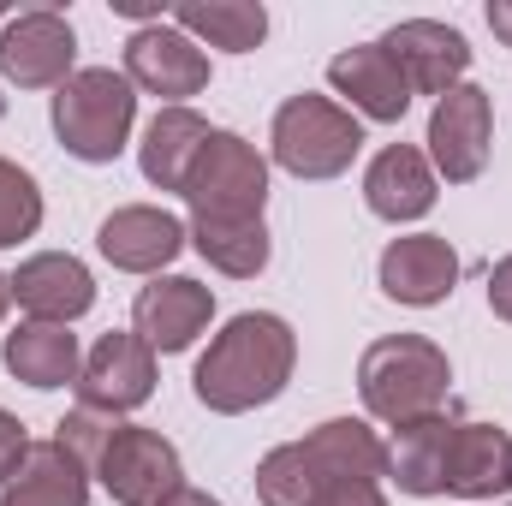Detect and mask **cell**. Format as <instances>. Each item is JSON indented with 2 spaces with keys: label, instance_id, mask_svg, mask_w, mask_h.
I'll return each mask as SVG.
<instances>
[{
  "label": "cell",
  "instance_id": "cell-10",
  "mask_svg": "<svg viewBox=\"0 0 512 506\" xmlns=\"http://www.w3.org/2000/svg\"><path fill=\"white\" fill-rule=\"evenodd\" d=\"M387 60L399 66V78L411 84V96H447V90H459L465 84V72H471V42H465V30H453V24H441V18H405V24H393L382 36Z\"/></svg>",
  "mask_w": 512,
  "mask_h": 506
},
{
  "label": "cell",
  "instance_id": "cell-17",
  "mask_svg": "<svg viewBox=\"0 0 512 506\" xmlns=\"http://www.w3.org/2000/svg\"><path fill=\"white\" fill-rule=\"evenodd\" d=\"M328 84L376 126H399L411 114V84L399 78V66L387 60L382 42H364V48H346L328 60Z\"/></svg>",
  "mask_w": 512,
  "mask_h": 506
},
{
  "label": "cell",
  "instance_id": "cell-26",
  "mask_svg": "<svg viewBox=\"0 0 512 506\" xmlns=\"http://www.w3.org/2000/svg\"><path fill=\"white\" fill-rule=\"evenodd\" d=\"M24 447H30V435H24V423L0 405V483L18 471V459H24Z\"/></svg>",
  "mask_w": 512,
  "mask_h": 506
},
{
  "label": "cell",
  "instance_id": "cell-31",
  "mask_svg": "<svg viewBox=\"0 0 512 506\" xmlns=\"http://www.w3.org/2000/svg\"><path fill=\"white\" fill-rule=\"evenodd\" d=\"M6 304H12V274H0V316H6Z\"/></svg>",
  "mask_w": 512,
  "mask_h": 506
},
{
  "label": "cell",
  "instance_id": "cell-20",
  "mask_svg": "<svg viewBox=\"0 0 512 506\" xmlns=\"http://www.w3.org/2000/svg\"><path fill=\"white\" fill-rule=\"evenodd\" d=\"M453 417L435 411V417H417L405 429H393V447H387V477L399 483V495H417V501H435L447 495V447H453Z\"/></svg>",
  "mask_w": 512,
  "mask_h": 506
},
{
  "label": "cell",
  "instance_id": "cell-13",
  "mask_svg": "<svg viewBox=\"0 0 512 506\" xmlns=\"http://www.w3.org/2000/svg\"><path fill=\"white\" fill-rule=\"evenodd\" d=\"M382 292L393 304H411V310H429V304H447L453 286H459V251L441 239V233H405L382 251Z\"/></svg>",
  "mask_w": 512,
  "mask_h": 506
},
{
  "label": "cell",
  "instance_id": "cell-25",
  "mask_svg": "<svg viewBox=\"0 0 512 506\" xmlns=\"http://www.w3.org/2000/svg\"><path fill=\"white\" fill-rule=\"evenodd\" d=\"M36 227H42V185L0 155V251L36 239Z\"/></svg>",
  "mask_w": 512,
  "mask_h": 506
},
{
  "label": "cell",
  "instance_id": "cell-19",
  "mask_svg": "<svg viewBox=\"0 0 512 506\" xmlns=\"http://www.w3.org/2000/svg\"><path fill=\"white\" fill-rule=\"evenodd\" d=\"M0 364L6 376L36 387V393H54V387H78L84 370V352H78V334L60 328V322H18L6 340H0Z\"/></svg>",
  "mask_w": 512,
  "mask_h": 506
},
{
  "label": "cell",
  "instance_id": "cell-24",
  "mask_svg": "<svg viewBox=\"0 0 512 506\" xmlns=\"http://www.w3.org/2000/svg\"><path fill=\"white\" fill-rule=\"evenodd\" d=\"M191 245L209 268L233 274V280H256L274 256V239L262 221H209V215H191Z\"/></svg>",
  "mask_w": 512,
  "mask_h": 506
},
{
  "label": "cell",
  "instance_id": "cell-5",
  "mask_svg": "<svg viewBox=\"0 0 512 506\" xmlns=\"http://www.w3.org/2000/svg\"><path fill=\"white\" fill-rule=\"evenodd\" d=\"M179 197L191 203V215H209V221H262L268 161L239 131H209V143H203V155H197Z\"/></svg>",
  "mask_w": 512,
  "mask_h": 506
},
{
  "label": "cell",
  "instance_id": "cell-28",
  "mask_svg": "<svg viewBox=\"0 0 512 506\" xmlns=\"http://www.w3.org/2000/svg\"><path fill=\"white\" fill-rule=\"evenodd\" d=\"M489 310H495L501 322H512V256H501L495 274H489Z\"/></svg>",
  "mask_w": 512,
  "mask_h": 506
},
{
  "label": "cell",
  "instance_id": "cell-1",
  "mask_svg": "<svg viewBox=\"0 0 512 506\" xmlns=\"http://www.w3.org/2000/svg\"><path fill=\"white\" fill-rule=\"evenodd\" d=\"M292 364H298V334L286 328V316H274V310H239L209 340V352L197 358L191 393L215 417H245V411L274 405L286 393Z\"/></svg>",
  "mask_w": 512,
  "mask_h": 506
},
{
  "label": "cell",
  "instance_id": "cell-16",
  "mask_svg": "<svg viewBox=\"0 0 512 506\" xmlns=\"http://www.w3.org/2000/svg\"><path fill=\"white\" fill-rule=\"evenodd\" d=\"M90 477L96 471L60 435H48L24 447L18 471L0 483V506H90Z\"/></svg>",
  "mask_w": 512,
  "mask_h": 506
},
{
  "label": "cell",
  "instance_id": "cell-14",
  "mask_svg": "<svg viewBox=\"0 0 512 506\" xmlns=\"http://www.w3.org/2000/svg\"><path fill=\"white\" fill-rule=\"evenodd\" d=\"M12 298H18V310H24L30 322H60V328H72V322L96 304V280H90V268L72 251H42V256H24V262H18Z\"/></svg>",
  "mask_w": 512,
  "mask_h": 506
},
{
  "label": "cell",
  "instance_id": "cell-9",
  "mask_svg": "<svg viewBox=\"0 0 512 506\" xmlns=\"http://www.w3.org/2000/svg\"><path fill=\"white\" fill-rule=\"evenodd\" d=\"M489 143H495V102L477 84H459L435 102L429 114V167L447 185H471L489 167Z\"/></svg>",
  "mask_w": 512,
  "mask_h": 506
},
{
  "label": "cell",
  "instance_id": "cell-6",
  "mask_svg": "<svg viewBox=\"0 0 512 506\" xmlns=\"http://www.w3.org/2000/svg\"><path fill=\"white\" fill-rule=\"evenodd\" d=\"M96 477L114 506H161L173 489H185L179 447L143 423H114V435L96 453Z\"/></svg>",
  "mask_w": 512,
  "mask_h": 506
},
{
  "label": "cell",
  "instance_id": "cell-4",
  "mask_svg": "<svg viewBox=\"0 0 512 506\" xmlns=\"http://www.w3.org/2000/svg\"><path fill=\"white\" fill-rule=\"evenodd\" d=\"M268 149H274V161L292 179H340L358 161V149H364V126L334 96H310L304 90V96H286L274 108Z\"/></svg>",
  "mask_w": 512,
  "mask_h": 506
},
{
  "label": "cell",
  "instance_id": "cell-22",
  "mask_svg": "<svg viewBox=\"0 0 512 506\" xmlns=\"http://www.w3.org/2000/svg\"><path fill=\"white\" fill-rule=\"evenodd\" d=\"M209 120L191 114V108H161L149 126H143V143H137V161H143V179L155 191H185L203 143H209Z\"/></svg>",
  "mask_w": 512,
  "mask_h": 506
},
{
  "label": "cell",
  "instance_id": "cell-7",
  "mask_svg": "<svg viewBox=\"0 0 512 506\" xmlns=\"http://www.w3.org/2000/svg\"><path fill=\"white\" fill-rule=\"evenodd\" d=\"M78 60V36L54 6H30L12 12L0 24V78L18 90H60L72 78Z\"/></svg>",
  "mask_w": 512,
  "mask_h": 506
},
{
  "label": "cell",
  "instance_id": "cell-29",
  "mask_svg": "<svg viewBox=\"0 0 512 506\" xmlns=\"http://www.w3.org/2000/svg\"><path fill=\"white\" fill-rule=\"evenodd\" d=\"M489 30L512 48V0H489Z\"/></svg>",
  "mask_w": 512,
  "mask_h": 506
},
{
  "label": "cell",
  "instance_id": "cell-2",
  "mask_svg": "<svg viewBox=\"0 0 512 506\" xmlns=\"http://www.w3.org/2000/svg\"><path fill=\"white\" fill-rule=\"evenodd\" d=\"M358 393H364V411L376 423L405 429L417 417L447 411L453 364H447V352L429 334H387L358 358Z\"/></svg>",
  "mask_w": 512,
  "mask_h": 506
},
{
  "label": "cell",
  "instance_id": "cell-21",
  "mask_svg": "<svg viewBox=\"0 0 512 506\" xmlns=\"http://www.w3.org/2000/svg\"><path fill=\"white\" fill-rule=\"evenodd\" d=\"M512 489V441L495 423H459L447 447V495L495 501Z\"/></svg>",
  "mask_w": 512,
  "mask_h": 506
},
{
  "label": "cell",
  "instance_id": "cell-3",
  "mask_svg": "<svg viewBox=\"0 0 512 506\" xmlns=\"http://www.w3.org/2000/svg\"><path fill=\"white\" fill-rule=\"evenodd\" d=\"M131 126H137V90L114 66H84L54 90V137L66 155L90 167L114 161L126 149Z\"/></svg>",
  "mask_w": 512,
  "mask_h": 506
},
{
  "label": "cell",
  "instance_id": "cell-32",
  "mask_svg": "<svg viewBox=\"0 0 512 506\" xmlns=\"http://www.w3.org/2000/svg\"><path fill=\"white\" fill-rule=\"evenodd\" d=\"M507 506H512V501H507Z\"/></svg>",
  "mask_w": 512,
  "mask_h": 506
},
{
  "label": "cell",
  "instance_id": "cell-8",
  "mask_svg": "<svg viewBox=\"0 0 512 506\" xmlns=\"http://www.w3.org/2000/svg\"><path fill=\"white\" fill-rule=\"evenodd\" d=\"M126 78L131 90L161 96L167 108H185V96L209 90V54L179 24H137L126 36Z\"/></svg>",
  "mask_w": 512,
  "mask_h": 506
},
{
  "label": "cell",
  "instance_id": "cell-27",
  "mask_svg": "<svg viewBox=\"0 0 512 506\" xmlns=\"http://www.w3.org/2000/svg\"><path fill=\"white\" fill-rule=\"evenodd\" d=\"M316 506H387V495L382 483H328L316 495Z\"/></svg>",
  "mask_w": 512,
  "mask_h": 506
},
{
  "label": "cell",
  "instance_id": "cell-11",
  "mask_svg": "<svg viewBox=\"0 0 512 506\" xmlns=\"http://www.w3.org/2000/svg\"><path fill=\"white\" fill-rule=\"evenodd\" d=\"M149 393H155V352L137 334H102L78 370V405L102 417H126L149 405Z\"/></svg>",
  "mask_w": 512,
  "mask_h": 506
},
{
  "label": "cell",
  "instance_id": "cell-15",
  "mask_svg": "<svg viewBox=\"0 0 512 506\" xmlns=\"http://www.w3.org/2000/svg\"><path fill=\"white\" fill-rule=\"evenodd\" d=\"M185 221H173L167 209H155V203H126V209H114L108 221H102V233H96V251L108 256L114 268H126V274H161L173 256L185 251Z\"/></svg>",
  "mask_w": 512,
  "mask_h": 506
},
{
  "label": "cell",
  "instance_id": "cell-12",
  "mask_svg": "<svg viewBox=\"0 0 512 506\" xmlns=\"http://www.w3.org/2000/svg\"><path fill=\"white\" fill-rule=\"evenodd\" d=\"M215 316V292L191 274H155L131 304V334L149 352H185Z\"/></svg>",
  "mask_w": 512,
  "mask_h": 506
},
{
  "label": "cell",
  "instance_id": "cell-23",
  "mask_svg": "<svg viewBox=\"0 0 512 506\" xmlns=\"http://www.w3.org/2000/svg\"><path fill=\"white\" fill-rule=\"evenodd\" d=\"M167 24H179L191 42H209L221 54H251L268 36V12L256 0H185L167 6Z\"/></svg>",
  "mask_w": 512,
  "mask_h": 506
},
{
  "label": "cell",
  "instance_id": "cell-18",
  "mask_svg": "<svg viewBox=\"0 0 512 506\" xmlns=\"http://www.w3.org/2000/svg\"><path fill=\"white\" fill-rule=\"evenodd\" d=\"M364 203L382 221H423L435 209V167L417 143H387L364 173Z\"/></svg>",
  "mask_w": 512,
  "mask_h": 506
},
{
  "label": "cell",
  "instance_id": "cell-30",
  "mask_svg": "<svg viewBox=\"0 0 512 506\" xmlns=\"http://www.w3.org/2000/svg\"><path fill=\"white\" fill-rule=\"evenodd\" d=\"M161 506H221V501H215V495H203V489H173Z\"/></svg>",
  "mask_w": 512,
  "mask_h": 506
}]
</instances>
